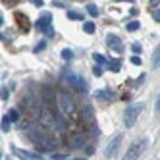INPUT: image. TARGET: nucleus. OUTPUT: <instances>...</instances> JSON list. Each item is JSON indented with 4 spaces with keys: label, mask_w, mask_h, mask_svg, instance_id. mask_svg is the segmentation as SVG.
I'll list each match as a JSON object with an SVG mask.
<instances>
[{
    "label": "nucleus",
    "mask_w": 160,
    "mask_h": 160,
    "mask_svg": "<svg viewBox=\"0 0 160 160\" xmlns=\"http://www.w3.org/2000/svg\"><path fill=\"white\" fill-rule=\"evenodd\" d=\"M64 77H66V81L68 83H70L73 89H77V93H87V91H89V87H87V83H85V79L81 77V75H77V73H72L70 70H68V68H64Z\"/></svg>",
    "instance_id": "obj_3"
},
{
    "label": "nucleus",
    "mask_w": 160,
    "mask_h": 160,
    "mask_svg": "<svg viewBox=\"0 0 160 160\" xmlns=\"http://www.w3.org/2000/svg\"><path fill=\"white\" fill-rule=\"evenodd\" d=\"M8 89L6 87H2V89H0V100H8Z\"/></svg>",
    "instance_id": "obj_29"
},
{
    "label": "nucleus",
    "mask_w": 160,
    "mask_h": 160,
    "mask_svg": "<svg viewBox=\"0 0 160 160\" xmlns=\"http://www.w3.org/2000/svg\"><path fill=\"white\" fill-rule=\"evenodd\" d=\"M139 27H141V23H139V21H129V23H128V27H125V29H128L129 33H133V31H137Z\"/></svg>",
    "instance_id": "obj_26"
},
{
    "label": "nucleus",
    "mask_w": 160,
    "mask_h": 160,
    "mask_svg": "<svg viewBox=\"0 0 160 160\" xmlns=\"http://www.w3.org/2000/svg\"><path fill=\"white\" fill-rule=\"evenodd\" d=\"M87 12L93 16V18H97L98 16V6L97 4H87Z\"/></svg>",
    "instance_id": "obj_24"
},
{
    "label": "nucleus",
    "mask_w": 160,
    "mask_h": 160,
    "mask_svg": "<svg viewBox=\"0 0 160 160\" xmlns=\"http://www.w3.org/2000/svg\"><path fill=\"white\" fill-rule=\"evenodd\" d=\"M147 145H148V141L145 139V137H143V139H137V141H133V143H131V147L128 148V152H125V158H128V160L139 158V156L145 152Z\"/></svg>",
    "instance_id": "obj_5"
},
{
    "label": "nucleus",
    "mask_w": 160,
    "mask_h": 160,
    "mask_svg": "<svg viewBox=\"0 0 160 160\" xmlns=\"http://www.w3.org/2000/svg\"><path fill=\"white\" fill-rule=\"evenodd\" d=\"M68 128H70L68 120L62 116L60 112H54V129L58 131V133H64V131H68Z\"/></svg>",
    "instance_id": "obj_11"
},
{
    "label": "nucleus",
    "mask_w": 160,
    "mask_h": 160,
    "mask_svg": "<svg viewBox=\"0 0 160 160\" xmlns=\"http://www.w3.org/2000/svg\"><path fill=\"white\" fill-rule=\"evenodd\" d=\"M68 19H72V21H81V19H83V14H81V12H75V10H68Z\"/></svg>",
    "instance_id": "obj_17"
},
{
    "label": "nucleus",
    "mask_w": 160,
    "mask_h": 160,
    "mask_svg": "<svg viewBox=\"0 0 160 160\" xmlns=\"http://www.w3.org/2000/svg\"><path fill=\"white\" fill-rule=\"evenodd\" d=\"M50 158H54V160H64V158H68V156H66V154H60V152H54Z\"/></svg>",
    "instance_id": "obj_32"
},
{
    "label": "nucleus",
    "mask_w": 160,
    "mask_h": 160,
    "mask_svg": "<svg viewBox=\"0 0 160 160\" xmlns=\"http://www.w3.org/2000/svg\"><path fill=\"white\" fill-rule=\"evenodd\" d=\"M95 23H93V21H85V23H83V31L87 33V35H93V33H95Z\"/></svg>",
    "instance_id": "obj_22"
},
{
    "label": "nucleus",
    "mask_w": 160,
    "mask_h": 160,
    "mask_svg": "<svg viewBox=\"0 0 160 160\" xmlns=\"http://www.w3.org/2000/svg\"><path fill=\"white\" fill-rule=\"evenodd\" d=\"M58 106H60L64 116H68V118L75 116V102H73V98H72L70 93H64V91L58 93Z\"/></svg>",
    "instance_id": "obj_2"
},
{
    "label": "nucleus",
    "mask_w": 160,
    "mask_h": 160,
    "mask_svg": "<svg viewBox=\"0 0 160 160\" xmlns=\"http://www.w3.org/2000/svg\"><path fill=\"white\" fill-rule=\"evenodd\" d=\"M106 44H108V48L110 50H114L116 54H122L123 52V42H122V39L118 37V35H106Z\"/></svg>",
    "instance_id": "obj_9"
},
{
    "label": "nucleus",
    "mask_w": 160,
    "mask_h": 160,
    "mask_svg": "<svg viewBox=\"0 0 160 160\" xmlns=\"http://www.w3.org/2000/svg\"><path fill=\"white\" fill-rule=\"evenodd\" d=\"M35 145H37V151H39V152H52L54 148L58 147V143H56L54 137H50V135H47V133H44Z\"/></svg>",
    "instance_id": "obj_6"
},
{
    "label": "nucleus",
    "mask_w": 160,
    "mask_h": 160,
    "mask_svg": "<svg viewBox=\"0 0 160 160\" xmlns=\"http://www.w3.org/2000/svg\"><path fill=\"white\" fill-rule=\"evenodd\" d=\"M25 108H27L29 118L37 120V118H39V114H41V110H42L39 95H25Z\"/></svg>",
    "instance_id": "obj_4"
},
{
    "label": "nucleus",
    "mask_w": 160,
    "mask_h": 160,
    "mask_svg": "<svg viewBox=\"0 0 160 160\" xmlns=\"http://www.w3.org/2000/svg\"><path fill=\"white\" fill-rule=\"evenodd\" d=\"M93 60H95L98 66H108V60H106L102 54H98V52H93Z\"/></svg>",
    "instance_id": "obj_19"
},
{
    "label": "nucleus",
    "mask_w": 160,
    "mask_h": 160,
    "mask_svg": "<svg viewBox=\"0 0 160 160\" xmlns=\"http://www.w3.org/2000/svg\"><path fill=\"white\" fill-rule=\"evenodd\" d=\"M154 110H156V116H160V93L156 97V104H154Z\"/></svg>",
    "instance_id": "obj_30"
},
{
    "label": "nucleus",
    "mask_w": 160,
    "mask_h": 160,
    "mask_svg": "<svg viewBox=\"0 0 160 160\" xmlns=\"http://www.w3.org/2000/svg\"><path fill=\"white\" fill-rule=\"evenodd\" d=\"M44 48H47V41H41V42H37V47L33 48V52H35V54H39V52H42Z\"/></svg>",
    "instance_id": "obj_27"
},
{
    "label": "nucleus",
    "mask_w": 160,
    "mask_h": 160,
    "mask_svg": "<svg viewBox=\"0 0 160 160\" xmlns=\"http://www.w3.org/2000/svg\"><path fill=\"white\" fill-rule=\"evenodd\" d=\"M81 118H83L87 123H91V122H93V108H91V106H85L83 112H81Z\"/></svg>",
    "instance_id": "obj_16"
},
{
    "label": "nucleus",
    "mask_w": 160,
    "mask_h": 160,
    "mask_svg": "<svg viewBox=\"0 0 160 160\" xmlns=\"http://www.w3.org/2000/svg\"><path fill=\"white\" fill-rule=\"evenodd\" d=\"M93 73H95V75H100V73H102V68H100L98 64H97V66L93 68Z\"/></svg>",
    "instance_id": "obj_33"
},
{
    "label": "nucleus",
    "mask_w": 160,
    "mask_h": 160,
    "mask_svg": "<svg viewBox=\"0 0 160 160\" xmlns=\"http://www.w3.org/2000/svg\"><path fill=\"white\" fill-rule=\"evenodd\" d=\"M2 23H4V18H2V16H0V25H2Z\"/></svg>",
    "instance_id": "obj_39"
},
{
    "label": "nucleus",
    "mask_w": 160,
    "mask_h": 160,
    "mask_svg": "<svg viewBox=\"0 0 160 160\" xmlns=\"http://www.w3.org/2000/svg\"><path fill=\"white\" fill-rule=\"evenodd\" d=\"M44 133H47V129H44L42 125H31V128L27 129V137H29L33 143H37Z\"/></svg>",
    "instance_id": "obj_12"
},
{
    "label": "nucleus",
    "mask_w": 160,
    "mask_h": 160,
    "mask_svg": "<svg viewBox=\"0 0 160 160\" xmlns=\"http://www.w3.org/2000/svg\"><path fill=\"white\" fill-rule=\"evenodd\" d=\"M152 66L154 68H158L160 66V44L154 48V52H152Z\"/></svg>",
    "instance_id": "obj_21"
},
{
    "label": "nucleus",
    "mask_w": 160,
    "mask_h": 160,
    "mask_svg": "<svg viewBox=\"0 0 160 160\" xmlns=\"http://www.w3.org/2000/svg\"><path fill=\"white\" fill-rule=\"evenodd\" d=\"M95 97L102 98V100H114V98H116V93H114L112 89H100V91L95 93Z\"/></svg>",
    "instance_id": "obj_14"
},
{
    "label": "nucleus",
    "mask_w": 160,
    "mask_h": 160,
    "mask_svg": "<svg viewBox=\"0 0 160 160\" xmlns=\"http://www.w3.org/2000/svg\"><path fill=\"white\" fill-rule=\"evenodd\" d=\"M131 64H133V66H139V64H141V58H137V56H133V58H131Z\"/></svg>",
    "instance_id": "obj_34"
},
{
    "label": "nucleus",
    "mask_w": 160,
    "mask_h": 160,
    "mask_svg": "<svg viewBox=\"0 0 160 160\" xmlns=\"http://www.w3.org/2000/svg\"><path fill=\"white\" fill-rule=\"evenodd\" d=\"M122 139H123V137H122L120 133H116V135L112 137V141H110L108 147L104 148V156H106V158H114V156H116L118 148H120V145H122Z\"/></svg>",
    "instance_id": "obj_8"
},
{
    "label": "nucleus",
    "mask_w": 160,
    "mask_h": 160,
    "mask_svg": "<svg viewBox=\"0 0 160 160\" xmlns=\"http://www.w3.org/2000/svg\"><path fill=\"white\" fill-rule=\"evenodd\" d=\"M143 110H145L143 102H135V104H131V106L125 108L123 110V125H125V128H133L135 122H137V118H139V114Z\"/></svg>",
    "instance_id": "obj_1"
},
{
    "label": "nucleus",
    "mask_w": 160,
    "mask_h": 160,
    "mask_svg": "<svg viewBox=\"0 0 160 160\" xmlns=\"http://www.w3.org/2000/svg\"><path fill=\"white\" fill-rule=\"evenodd\" d=\"M131 50H133V54H141L143 52V47H141L139 42H133L131 44Z\"/></svg>",
    "instance_id": "obj_28"
},
{
    "label": "nucleus",
    "mask_w": 160,
    "mask_h": 160,
    "mask_svg": "<svg viewBox=\"0 0 160 160\" xmlns=\"http://www.w3.org/2000/svg\"><path fill=\"white\" fill-rule=\"evenodd\" d=\"M39 120H41V125H42L44 129H54V112H52L48 106L41 110Z\"/></svg>",
    "instance_id": "obj_7"
},
{
    "label": "nucleus",
    "mask_w": 160,
    "mask_h": 160,
    "mask_svg": "<svg viewBox=\"0 0 160 160\" xmlns=\"http://www.w3.org/2000/svg\"><path fill=\"white\" fill-rule=\"evenodd\" d=\"M116 2H133V0H116Z\"/></svg>",
    "instance_id": "obj_38"
},
{
    "label": "nucleus",
    "mask_w": 160,
    "mask_h": 160,
    "mask_svg": "<svg viewBox=\"0 0 160 160\" xmlns=\"http://www.w3.org/2000/svg\"><path fill=\"white\" fill-rule=\"evenodd\" d=\"M42 33H44V35H48V37H54V29H52V25H48Z\"/></svg>",
    "instance_id": "obj_31"
},
{
    "label": "nucleus",
    "mask_w": 160,
    "mask_h": 160,
    "mask_svg": "<svg viewBox=\"0 0 160 160\" xmlns=\"http://www.w3.org/2000/svg\"><path fill=\"white\" fill-rule=\"evenodd\" d=\"M12 120H10V116H4L2 118V131H10V128H12Z\"/></svg>",
    "instance_id": "obj_25"
},
{
    "label": "nucleus",
    "mask_w": 160,
    "mask_h": 160,
    "mask_svg": "<svg viewBox=\"0 0 160 160\" xmlns=\"http://www.w3.org/2000/svg\"><path fill=\"white\" fill-rule=\"evenodd\" d=\"M152 18H154V19H156V21H160V10H156V12H154V14H152Z\"/></svg>",
    "instance_id": "obj_36"
},
{
    "label": "nucleus",
    "mask_w": 160,
    "mask_h": 160,
    "mask_svg": "<svg viewBox=\"0 0 160 160\" xmlns=\"http://www.w3.org/2000/svg\"><path fill=\"white\" fill-rule=\"evenodd\" d=\"M12 152H14V154H19L21 158H41L39 152H29V151H23V148H16V147L12 148Z\"/></svg>",
    "instance_id": "obj_15"
},
{
    "label": "nucleus",
    "mask_w": 160,
    "mask_h": 160,
    "mask_svg": "<svg viewBox=\"0 0 160 160\" xmlns=\"http://www.w3.org/2000/svg\"><path fill=\"white\" fill-rule=\"evenodd\" d=\"M108 68H110L112 72H120V70H122V60H120V58L110 60V62H108Z\"/></svg>",
    "instance_id": "obj_18"
},
{
    "label": "nucleus",
    "mask_w": 160,
    "mask_h": 160,
    "mask_svg": "<svg viewBox=\"0 0 160 160\" xmlns=\"http://www.w3.org/2000/svg\"><path fill=\"white\" fill-rule=\"evenodd\" d=\"M8 116H10V120H12L14 123H18V122H19V110H18V108H10Z\"/></svg>",
    "instance_id": "obj_23"
},
{
    "label": "nucleus",
    "mask_w": 160,
    "mask_h": 160,
    "mask_svg": "<svg viewBox=\"0 0 160 160\" xmlns=\"http://www.w3.org/2000/svg\"><path fill=\"white\" fill-rule=\"evenodd\" d=\"M48 25H52V14L50 12H47V14H42L39 19H37V29H41V31H44Z\"/></svg>",
    "instance_id": "obj_13"
},
{
    "label": "nucleus",
    "mask_w": 160,
    "mask_h": 160,
    "mask_svg": "<svg viewBox=\"0 0 160 160\" xmlns=\"http://www.w3.org/2000/svg\"><path fill=\"white\" fill-rule=\"evenodd\" d=\"M85 141H87L85 133H73L70 137V148H72V151H79V148L85 147Z\"/></svg>",
    "instance_id": "obj_10"
},
{
    "label": "nucleus",
    "mask_w": 160,
    "mask_h": 160,
    "mask_svg": "<svg viewBox=\"0 0 160 160\" xmlns=\"http://www.w3.org/2000/svg\"><path fill=\"white\" fill-rule=\"evenodd\" d=\"M60 54H62V58H64V60H68V62L75 58V52H73V50H70V48H62V52H60Z\"/></svg>",
    "instance_id": "obj_20"
},
{
    "label": "nucleus",
    "mask_w": 160,
    "mask_h": 160,
    "mask_svg": "<svg viewBox=\"0 0 160 160\" xmlns=\"http://www.w3.org/2000/svg\"><path fill=\"white\" fill-rule=\"evenodd\" d=\"M158 4H160V0H151V6H152V8H156Z\"/></svg>",
    "instance_id": "obj_37"
},
{
    "label": "nucleus",
    "mask_w": 160,
    "mask_h": 160,
    "mask_svg": "<svg viewBox=\"0 0 160 160\" xmlns=\"http://www.w3.org/2000/svg\"><path fill=\"white\" fill-rule=\"evenodd\" d=\"M31 2H33V4H35L37 8H41V6H42V0H31Z\"/></svg>",
    "instance_id": "obj_35"
}]
</instances>
